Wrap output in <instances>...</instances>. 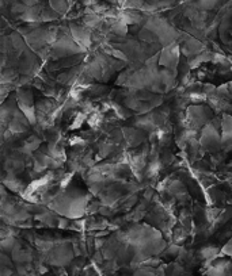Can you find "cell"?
I'll use <instances>...</instances> for the list:
<instances>
[{
  "mask_svg": "<svg viewBox=\"0 0 232 276\" xmlns=\"http://www.w3.org/2000/svg\"><path fill=\"white\" fill-rule=\"evenodd\" d=\"M69 29H71V34L75 39L76 42L79 43L82 48H87L91 43V33L87 30L86 26H79L75 25V23H71L69 25Z\"/></svg>",
  "mask_w": 232,
  "mask_h": 276,
  "instance_id": "3957f363",
  "label": "cell"
},
{
  "mask_svg": "<svg viewBox=\"0 0 232 276\" xmlns=\"http://www.w3.org/2000/svg\"><path fill=\"white\" fill-rule=\"evenodd\" d=\"M49 6L58 14H64L68 8V0H49Z\"/></svg>",
  "mask_w": 232,
  "mask_h": 276,
  "instance_id": "277c9868",
  "label": "cell"
},
{
  "mask_svg": "<svg viewBox=\"0 0 232 276\" xmlns=\"http://www.w3.org/2000/svg\"><path fill=\"white\" fill-rule=\"evenodd\" d=\"M219 0H198V7L204 10H211L217 4Z\"/></svg>",
  "mask_w": 232,
  "mask_h": 276,
  "instance_id": "5b68a950",
  "label": "cell"
},
{
  "mask_svg": "<svg viewBox=\"0 0 232 276\" xmlns=\"http://www.w3.org/2000/svg\"><path fill=\"white\" fill-rule=\"evenodd\" d=\"M22 3H25L26 6H36L39 0H20Z\"/></svg>",
  "mask_w": 232,
  "mask_h": 276,
  "instance_id": "8992f818",
  "label": "cell"
},
{
  "mask_svg": "<svg viewBox=\"0 0 232 276\" xmlns=\"http://www.w3.org/2000/svg\"><path fill=\"white\" fill-rule=\"evenodd\" d=\"M17 100L20 107V110L23 111L26 118L29 119V122H36V114H34V107H33V93L29 90L20 88L18 90V95H17Z\"/></svg>",
  "mask_w": 232,
  "mask_h": 276,
  "instance_id": "6da1fadb",
  "label": "cell"
},
{
  "mask_svg": "<svg viewBox=\"0 0 232 276\" xmlns=\"http://www.w3.org/2000/svg\"><path fill=\"white\" fill-rule=\"evenodd\" d=\"M178 45H169V46H166L163 50H162V53H160V58H159V64H162L164 67L167 68V69H171V71H174L178 65V60H179V55H178Z\"/></svg>",
  "mask_w": 232,
  "mask_h": 276,
  "instance_id": "7a4b0ae2",
  "label": "cell"
}]
</instances>
